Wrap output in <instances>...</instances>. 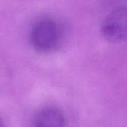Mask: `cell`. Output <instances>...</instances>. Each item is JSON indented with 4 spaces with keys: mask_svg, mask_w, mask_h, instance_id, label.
<instances>
[{
    "mask_svg": "<svg viewBox=\"0 0 127 127\" xmlns=\"http://www.w3.org/2000/svg\"><path fill=\"white\" fill-rule=\"evenodd\" d=\"M61 35V29L57 22L51 18L44 17L33 24L29 33V39L36 51L49 53L60 45Z\"/></svg>",
    "mask_w": 127,
    "mask_h": 127,
    "instance_id": "1",
    "label": "cell"
},
{
    "mask_svg": "<svg viewBox=\"0 0 127 127\" xmlns=\"http://www.w3.org/2000/svg\"><path fill=\"white\" fill-rule=\"evenodd\" d=\"M101 32L112 42H121L127 37V12L125 7L112 11L103 21Z\"/></svg>",
    "mask_w": 127,
    "mask_h": 127,
    "instance_id": "2",
    "label": "cell"
},
{
    "mask_svg": "<svg viewBox=\"0 0 127 127\" xmlns=\"http://www.w3.org/2000/svg\"><path fill=\"white\" fill-rule=\"evenodd\" d=\"M65 122L63 112L54 106L43 107L33 117L34 125L38 127H63L65 125Z\"/></svg>",
    "mask_w": 127,
    "mask_h": 127,
    "instance_id": "3",
    "label": "cell"
},
{
    "mask_svg": "<svg viewBox=\"0 0 127 127\" xmlns=\"http://www.w3.org/2000/svg\"><path fill=\"white\" fill-rule=\"evenodd\" d=\"M3 126V124H2V122H1V120L0 119V127H2Z\"/></svg>",
    "mask_w": 127,
    "mask_h": 127,
    "instance_id": "4",
    "label": "cell"
}]
</instances>
